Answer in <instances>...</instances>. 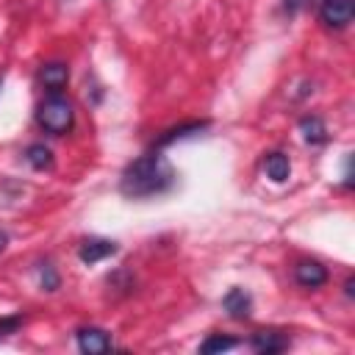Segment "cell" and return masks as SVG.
Here are the masks:
<instances>
[{"label":"cell","mask_w":355,"mask_h":355,"mask_svg":"<svg viewBox=\"0 0 355 355\" xmlns=\"http://www.w3.org/2000/svg\"><path fill=\"white\" fill-rule=\"evenodd\" d=\"M178 183V172L169 164L166 155H161L158 150L139 155L136 161H130L122 175H119V194L128 200H147V197H158L166 194L172 186Z\"/></svg>","instance_id":"cell-1"},{"label":"cell","mask_w":355,"mask_h":355,"mask_svg":"<svg viewBox=\"0 0 355 355\" xmlns=\"http://www.w3.org/2000/svg\"><path fill=\"white\" fill-rule=\"evenodd\" d=\"M36 122L44 133L50 136H67L75 125V105L69 97L61 94H47L39 105H36Z\"/></svg>","instance_id":"cell-2"},{"label":"cell","mask_w":355,"mask_h":355,"mask_svg":"<svg viewBox=\"0 0 355 355\" xmlns=\"http://www.w3.org/2000/svg\"><path fill=\"white\" fill-rule=\"evenodd\" d=\"M352 0H319V22L333 31H344L352 22Z\"/></svg>","instance_id":"cell-3"},{"label":"cell","mask_w":355,"mask_h":355,"mask_svg":"<svg viewBox=\"0 0 355 355\" xmlns=\"http://www.w3.org/2000/svg\"><path fill=\"white\" fill-rule=\"evenodd\" d=\"M75 341H78V349L83 355H100V352H111V336L108 330L103 327H78L75 330Z\"/></svg>","instance_id":"cell-4"},{"label":"cell","mask_w":355,"mask_h":355,"mask_svg":"<svg viewBox=\"0 0 355 355\" xmlns=\"http://www.w3.org/2000/svg\"><path fill=\"white\" fill-rule=\"evenodd\" d=\"M327 266H322L319 261H311V258H302L294 263V283L302 286V288H319L327 283Z\"/></svg>","instance_id":"cell-5"},{"label":"cell","mask_w":355,"mask_h":355,"mask_svg":"<svg viewBox=\"0 0 355 355\" xmlns=\"http://www.w3.org/2000/svg\"><path fill=\"white\" fill-rule=\"evenodd\" d=\"M222 308H225V313H227L230 319L244 322V319H250V313H252V297H250L241 286H233V288H227V294L222 297Z\"/></svg>","instance_id":"cell-6"},{"label":"cell","mask_w":355,"mask_h":355,"mask_svg":"<svg viewBox=\"0 0 355 355\" xmlns=\"http://www.w3.org/2000/svg\"><path fill=\"white\" fill-rule=\"evenodd\" d=\"M39 80H42L47 94H61L67 89V80H69V67L64 61H50L39 69Z\"/></svg>","instance_id":"cell-7"},{"label":"cell","mask_w":355,"mask_h":355,"mask_svg":"<svg viewBox=\"0 0 355 355\" xmlns=\"http://www.w3.org/2000/svg\"><path fill=\"white\" fill-rule=\"evenodd\" d=\"M250 347L255 352H261V355H272V352L288 349L291 347V338L286 333H280V330H258V333H252Z\"/></svg>","instance_id":"cell-8"},{"label":"cell","mask_w":355,"mask_h":355,"mask_svg":"<svg viewBox=\"0 0 355 355\" xmlns=\"http://www.w3.org/2000/svg\"><path fill=\"white\" fill-rule=\"evenodd\" d=\"M116 250H119L116 241H108V239H86V241H80V247H78V258L92 266V263H100L103 258L114 255Z\"/></svg>","instance_id":"cell-9"},{"label":"cell","mask_w":355,"mask_h":355,"mask_svg":"<svg viewBox=\"0 0 355 355\" xmlns=\"http://www.w3.org/2000/svg\"><path fill=\"white\" fill-rule=\"evenodd\" d=\"M208 128V119H191V122H183V125H175V128H169V130H164L161 136H158V141H155V147L161 150V147H169V144H175V141H180V139H189V136H197L200 130H205Z\"/></svg>","instance_id":"cell-10"},{"label":"cell","mask_w":355,"mask_h":355,"mask_svg":"<svg viewBox=\"0 0 355 355\" xmlns=\"http://www.w3.org/2000/svg\"><path fill=\"white\" fill-rule=\"evenodd\" d=\"M263 172H266V178L269 180H275V183H286L288 180V175H291V164H288V155L286 153H266L263 155Z\"/></svg>","instance_id":"cell-11"},{"label":"cell","mask_w":355,"mask_h":355,"mask_svg":"<svg viewBox=\"0 0 355 355\" xmlns=\"http://www.w3.org/2000/svg\"><path fill=\"white\" fill-rule=\"evenodd\" d=\"M300 133L308 144H324L327 141V128H324L322 116H316V114H308L300 119Z\"/></svg>","instance_id":"cell-12"},{"label":"cell","mask_w":355,"mask_h":355,"mask_svg":"<svg viewBox=\"0 0 355 355\" xmlns=\"http://www.w3.org/2000/svg\"><path fill=\"white\" fill-rule=\"evenodd\" d=\"M25 161H28L36 172L53 169V150H50L47 144H42V141H33V144H28V150H25Z\"/></svg>","instance_id":"cell-13"},{"label":"cell","mask_w":355,"mask_h":355,"mask_svg":"<svg viewBox=\"0 0 355 355\" xmlns=\"http://www.w3.org/2000/svg\"><path fill=\"white\" fill-rule=\"evenodd\" d=\"M233 347H239V338L222 336V333H211V336L200 344V352H225V349H233Z\"/></svg>","instance_id":"cell-14"},{"label":"cell","mask_w":355,"mask_h":355,"mask_svg":"<svg viewBox=\"0 0 355 355\" xmlns=\"http://www.w3.org/2000/svg\"><path fill=\"white\" fill-rule=\"evenodd\" d=\"M36 269H39V283H42L44 291H55L61 286V277H58V272H55V266L50 261H42Z\"/></svg>","instance_id":"cell-15"},{"label":"cell","mask_w":355,"mask_h":355,"mask_svg":"<svg viewBox=\"0 0 355 355\" xmlns=\"http://www.w3.org/2000/svg\"><path fill=\"white\" fill-rule=\"evenodd\" d=\"M22 316L17 313V316H3L0 319V338H6V336H11V333H17L19 327H22Z\"/></svg>","instance_id":"cell-16"},{"label":"cell","mask_w":355,"mask_h":355,"mask_svg":"<svg viewBox=\"0 0 355 355\" xmlns=\"http://www.w3.org/2000/svg\"><path fill=\"white\" fill-rule=\"evenodd\" d=\"M302 3H305V0H286V8H288V11H297Z\"/></svg>","instance_id":"cell-17"},{"label":"cell","mask_w":355,"mask_h":355,"mask_svg":"<svg viewBox=\"0 0 355 355\" xmlns=\"http://www.w3.org/2000/svg\"><path fill=\"white\" fill-rule=\"evenodd\" d=\"M352 286H355V277H347V283H344V288H347V297H352Z\"/></svg>","instance_id":"cell-18"},{"label":"cell","mask_w":355,"mask_h":355,"mask_svg":"<svg viewBox=\"0 0 355 355\" xmlns=\"http://www.w3.org/2000/svg\"><path fill=\"white\" fill-rule=\"evenodd\" d=\"M6 244H8V236H6V233H3V230H0V252H3V250H6Z\"/></svg>","instance_id":"cell-19"},{"label":"cell","mask_w":355,"mask_h":355,"mask_svg":"<svg viewBox=\"0 0 355 355\" xmlns=\"http://www.w3.org/2000/svg\"><path fill=\"white\" fill-rule=\"evenodd\" d=\"M0 86H3V78H0Z\"/></svg>","instance_id":"cell-20"}]
</instances>
